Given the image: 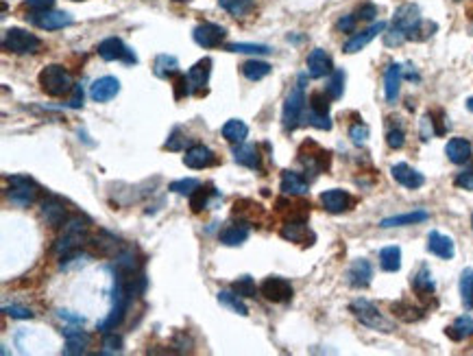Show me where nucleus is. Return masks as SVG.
<instances>
[{
  "label": "nucleus",
  "instance_id": "obj_9",
  "mask_svg": "<svg viewBox=\"0 0 473 356\" xmlns=\"http://www.w3.org/2000/svg\"><path fill=\"white\" fill-rule=\"evenodd\" d=\"M26 20L42 31H59V29H66V26L74 24V18L68 11H57V9L31 11L29 16H26Z\"/></svg>",
  "mask_w": 473,
  "mask_h": 356
},
{
  "label": "nucleus",
  "instance_id": "obj_58",
  "mask_svg": "<svg viewBox=\"0 0 473 356\" xmlns=\"http://www.w3.org/2000/svg\"><path fill=\"white\" fill-rule=\"evenodd\" d=\"M68 107H72V109L83 107V86H81V84H76V86H74L72 96H70V101H68Z\"/></svg>",
  "mask_w": 473,
  "mask_h": 356
},
{
  "label": "nucleus",
  "instance_id": "obj_46",
  "mask_svg": "<svg viewBox=\"0 0 473 356\" xmlns=\"http://www.w3.org/2000/svg\"><path fill=\"white\" fill-rule=\"evenodd\" d=\"M234 291L240 295V297H256L260 293V289L256 287V280L251 276H242L234 282Z\"/></svg>",
  "mask_w": 473,
  "mask_h": 356
},
{
  "label": "nucleus",
  "instance_id": "obj_8",
  "mask_svg": "<svg viewBox=\"0 0 473 356\" xmlns=\"http://www.w3.org/2000/svg\"><path fill=\"white\" fill-rule=\"evenodd\" d=\"M329 94L327 92H314L310 99H308V114H305V123L317 127V129H323V131H329L331 129V118H329Z\"/></svg>",
  "mask_w": 473,
  "mask_h": 356
},
{
  "label": "nucleus",
  "instance_id": "obj_40",
  "mask_svg": "<svg viewBox=\"0 0 473 356\" xmlns=\"http://www.w3.org/2000/svg\"><path fill=\"white\" fill-rule=\"evenodd\" d=\"M345 79H347L345 70L334 68V72L329 74L327 86H325V92L329 94L331 101H338V99L343 96V92H345Z\"/></svg>",
  "mask_w": 473,
  "mask_h": 356
},
{
  "label": "nucleus",
  "instance_id": "obj_38",
  "mask_svg": "<svg viewBox=\"0 0 473 356\" xmlns=\"http://www.w3.org/2000/svg\"><path fill=\"white\" fill-rule=\"evenodd\" d=\"M471 335H473V317H469V315L458 317V319L448 328V337L454 339V341L469 339Z\"/></svg>",
  "mask_w": 473,
  "mask_h": 356
},
{
  "label": "nucleus",
  "instance_id": "obj_17",
  "mask_svg": "<svg viewBox=\"0 0 473 356\" xmlns=\"http://www.w3.org/2000/svg\"><path fill=\"white\" fill-rule=\"evenodd\" d=\"M120 92V81L111 74H105L101 79H96L90 86V99L94 103H107L111 99H116V94Z\"/></svg>",
  "mask_w": 473,
  "mask_h": 356
},
{
  "label": "nucleus",
  "instance_id": "obj_33",
  "mask_svg": "<svg viewBox=\"0 0 473 356\" xmlns=\"http://www.w3.org/2000/svg\"><path fill=\"white\" fill-rule=\"evenodd\" d=\"M220 133H222V138H225L227 143H232V145H240V143L246 140L249 127H246L244 121H240V118H232V121H227L225 125H222Z\"/></svg>",
  "mask_w": 473,
  "mask_h": 356
},
{
  "label": "nucleus",
  "instance_id": "obj_63",
  "mask_svg": "<svg viewBox=\"0 0 473 356\" xmlns=\"http://www.w3.org/2000/svg\"><path fill=\"white\" fill-rule=\"evenodd\" d=\"M458 3H460V0H458Z\"/></svg>",
  "mask_w": 473,
  "mask_h": 356
},
{
  "label": "nucleus",
  "instance_id": "obj_50",
  "mask_svg": "<svg viewBox=\"0 0 473 356\" xmlns=\"http://www.w3.org/2000/svg\"><path fill=\"white\" fill-rule=\"evenodd\" d=\"M120 352H122V339L116 333H105L101 354H120Z\"/></svg>",
  "mask_w": 473,
  "mask_h": 356
},
{
  "label": "nucleus",
  "instance_id": "obj_61",
  "mask_svg": "<svg viewBox=\"0 0 473 356\" xmlns=\"http://www.w3.org/2000/svg\"><path fill=\"white\" fill-rule=\"evenodd\" d=\"M175 3H188V0H175Z\"/></svg>",
  "mask_w": 473,
  "mask_h": 356
},
{
  "label": "nucleus",
  "instance_id": "obj_47",
  "mask_svg": "<svg viewBox=\"0 0 473 356\" xmlns=\"http://www.w3.org/2000/svg\"><path fill=\"white\" fill-rule=\"evenodd\" d=\"M199 186H201L199 179L188 177V179H177V182H173V184L169 186V190H171V193H175V195H188V197H190Z\"/></svg>",
  "mask_w": 473,
  "mask_h": 356
},
{
  "label": "nucleus",
  "instance_id": "obj_37",
  "mask_svg": "<svg viewBox=\"0 0 473 356\" xmlns=\"http://www.w3.org/2000/svg\"><path fill=\"white\" fill-rule=\"evenodd\" d=\"M256 0H218V7L225 9L234 18H244L253 11Z\"/></svg>",
  "mask_w": 473,
  "mask_h": 356
},
{
  "label": "nucleus",
  "instance_id": "obj_35",
  "mask_svg": "<svg viewBox=\"0 0 473 356\" xmlns=\"http://www.w3.org/2000/svg\"><path fill=\"white\" fill-rule=\"evenodd\" d=\"M380 267L386 273H395L401 269V250L397 245H388L380 252Z\"/></svg>",
  "mask_w": 473,
  "mask_h": 356
},
{
  "label": "nucleus",
  "instance_id": "obj_34",
  "mask_svg": "<svg viewBox=\"0 0 473 356\" xmlns=\"http://www.w3.org/2000/svg\"><path fill=\"white\" fill-rule=\"evenodd\" d=\"M391 311L395 313L397 319H401V321H406V323L419 321V319H423V315H426V308L414 306L412 302H406V299H401V302H393Z\"/></svg>",
  "mask_w": 473,
  "mask_h": 356
},
{
  "label": "nucleus",
  "instance_id": "obj_2",
  "mask_svg": "<svg viewBox=\"0 0 473 356\" xmlns=\"http://www.w3.org/2000/svg\"><path fill=\"white\" fill-rule=\"evenodd\" d=\"M38 81H40V88L48 94V96H55V99H62V96H68L72 94L74 90V81H72V74L62 66V64H48L40 70L38 74Z\"/></svg>",
  "mask_w": 473,
  "mask_h": 356
},
{
  "label": "nucleus",
  "instance_id": "obj_4",
  "mask_svg": "<svg viewBox=\"0 0 473 356\" xmlns=\"http://www.w3.org/2000/svg\"><path fill=\"white\" fill-rule=\"evenodd\" d=\"M349 311L353 313V317H355L360 323L371 328V330H377V333H393V330H395L393 321L386 319V317L382 315V311H380L373 302L365 299V297L353 299V302L349 304Z\"/></svg>",
  "mask_w": 473,
  "mask_h": 356
},
{
  "label": "nucleus",
  "instance_id": "obj_24",
  "mask_svg": "<svg viewBox=\"0 0 473 356\" xmlns=\"http://www.w3.org/2000/svg\"><path fill=\"white\" fill-rule=\"evenodd\" d=\"M421 20H423V18H421L419 7L412 5V3H406V5H401V7L395 11V16H393V26H395V29H399V31H404L406 38H408V33H410Z\"/></svg>",
  "mask_w": 473,
  "mask_h": 356
},
{
  "label": "nucleus",
  "instance_id": "obj_52",
  "mask_svg": "<svg viewBox=\"0 0 473 356\" xmlns=\"http://www.w3.org/2000/svg\"><path fill=\"white\" fill-rule=\"evenodd\" d=\"M404 42H408L406 33L399 31V29H395V26H393V29L388 31V33H384V44H386V46L393 48V46H401Z\"/></svg>",
  "mask_w": 473,
  "mask_h": 356
},
{
  "label": "nucleus",
  "instance_id": "obj_28",
  "mask_svg": "<svg viewBox=\"0 0 473 356\" xmlns=\"http://www.w3.org/2000/svg\"><path fill=\"white\" fill-rule=\"evenodd\" d=\"M428 252L443 260H452L456 254V245L450 236H445L440 232H430L428 234Z\"/></svg>",
  "mask_w": 473,
  "mask_h": 356
},
{
  "label": "nucleus",
  "instance_id": "obj_13",
  "mask_svg": "<svg viewBox=\"0 0 473 356\" xmlns=\"http://www.w3.org/2000/svg\"><path fill=\"white\" fill-rule=\"evenodd\" d=\"M355 199L343 188H329L325 193H321V206L329 212V214H343L349 212L353 208Z\"/></svg>",
  "mask_w": 473,
  "mask_h": 356
},
{
  "label": "nucleus",
  "instance_id": "obj_45",
  "mask_svg": "<svg viewBox=\"0 0 473 356\" xmlns=\"http://www.w3.org/2000/svg\"><path fill=\"white\" fill-rule=\"evenodd\" d=\"M229 52H246V55H268L273 52L270 46L266 44H244V42H236V44H227Z\"/></svg>",
  "mask_w": 473,
  "mask_h": 356
},
{
  "label": "nucleus",
  "instance_id": "obj_62",
  "mask_svg": "<svg viewBox=\"0 0 473 356\" xmlns=\"http://www.w3.org/2000/svg\"><path fill=\"white\" fill-rule=\"evenodd\" d=\"M471 226H473V216H471Z\"/></svg>",
  "mask_w": 473,
  "mask_h": 356
},
{
  "label": "nucleus",
  "instance_id": "obj_43",
  "mask_svg": "<svg viewBox=\"0 0 473 356\" xmlns=\"http://www.w3.org/2000/svg\"><path fill=\"white\" fill-rule=\"evenodd\" d=\"M460 297L465 308H473V269H465L460 273Z\"/></svg>",
  "mask_w": 473,
  "mask_h": 356
},
{
  "label": "nucleus",
  "instance_id": "obj_11",
  "mask_svg": "<svg viewBox=\"0 0 473 356\" xmlns=\"http://www.w3.org/2000/svg\"><path fill=\"white\" fill-rule=\"evenodd\" d=\"M260 295H264L268 302L273 304H286L292 299L295 289L290 284V280L280 278V276H268L262 284H260Z\"/></svg>",
  "mask_w": 473,
  "mask_h": 356
},
{
  "label": "nucleus",
  "instance_id": "obj_56",
  "mask_svg": "<svg viewBox=\"0 0 473 356\" xmlns=\"http://www.w3.org/2000/svg\"><path fill=\"white\" fill-rule=\"evenodd\" d=\"M355 16H358V20H375V16H377V5H373V3H365L363 7H360L358 11H355Z\"/></svg>",
  "mask_w": 473,
  "mask_h": 356
},
{
  "label": "nucleus",
  "instance_id": "obj_1",
  "mask_svg": "<svg viewBox=\"0 0 473 356\" xmlns=\"http://www.w3.org/2000/svg\"><path fill=\"white\" fill-rule=\"evenodd\" d=\"M88 236H90V221L86 216L74 214L64 223V232H62V236L57 240H55L52 250H55V254H57V256L74 254V252L81 250L83 243H88Z\"/></svg>",
  "mask_w": 473,
  "mask_h": 356
},
{
  "label": "nucleus",
  "instance_id": "obj_21",
  "mask_svg": "<svg viewBox=\"0 0 473 356\" xmlns=\"http://www.w3.org/2000/svg\"><path fill=\"white\" fill-rule=\"evenodd\" d=\"M280 234H282L284 240L301 243V245H312V240H314V234H310L305 218H290V221H286L282 226Z\"/></svg>",
  "mask_w": 473,
  "mask_h": 356
},
{
  "label": "nucleus",
  "instance_id": "obj_39",
  "mask_svg": "<svg viewBox=\"0 0 473 356\" xmlns=\"http://www.w3.org/2000/svg\"><path fill=\"white\" fill-rule=\"evenodd\" d=\"M270 64L268 62H262V60H249L242 64V74L249 79V81H262L264 77L270 74Z\"/></svg>",
  "mask_w": 473,
  "mask_h": 356
},
{
  "label": "nucleus",
  "instance_id": "obj_59",
  "mask_svg": "<svg viewBox=\"0 0 473 356\" xmlns=\"http://www.w3.org/2000/svg\"><path fill=\"white\" fill-rule=\"evenodd\" d=\"M59 317L66 319V321H72V323H83V317H79V315H70L68 311H59Z\"/></svg>",
  "mask_w": 473,
  "mask_h": 356
},
{
  "label": "nucleus",
  "instance_id": "obj_54",
  "mask_svg": "<svg viewBox=\"0 0 473 356\" xmlns=\"http://www.w3.org/2000/svg\"><path fill=\"white\" fill-rule=\"evenodd\" d=\"M360 20H358V16L355 13H349V16H343L341 20H338V31H343V33H353V29H355V24H358Z\"/></svg>",
  "mask_w": 473,
  "mask_h": 356
},
{
  "label": "nucleus",
  "instance_id": "obj_51",
  "mask_svg": "<svg viewBox=\"0 0 473 356\" xmlns=\"http://www.w3.org/2000/svg\"><path fill=\"white\" fill-rule=\"evenodd\" d=\"M454 184L458 186V188H462V190H473V164H469V167H465L458 175H456V179H454Z\"/></svg>",
  "mask_w": 473,
  "mask_h": 356
},
{
  "label": "nucleus",
  "instance_id": "obj_44",
  "mask_svg": "<svg viewBox=\"0 0 473 356\" xmlns=\"http://www.w3.org/2000/svg\"><path fill=\"white\" fill-rule=\"evenodd\" d=\"M436 29H438V26H436L434 22H430V20H421V22L416 24L414 29L408 33V40H412V42H426V40H430V38L436 33Z\"/></svg>",
  "mask_w": 473,
  "mask_h": 356
},
{
  "label": "nucleus",
  "instance_id": "obj_19",
  "mask_svg": "<svg viewBox=\"0 0 473 356\" xmlns=\"http://www.w3.org/2000/svg\"><path fill=\"white\" fill-rule=\"evenodd\" d=\"M214 162H216V155L205 145H190L186 149V155H183V164L188 169H194V171L207 169V167H212Z\"/></svg>",
  "mask_w": 473,
  "mask_h": 356
},
{
  "label": "nucleus",
  "instance_id": "obj_31",
  "mask_svg": "<svg viewBox=\"0 0 473 356\" xmlns=\"http://www.w3.org/2000/svg\"><path fill=\"white\" fill-rule=\"evenodd\" d=\"M410 282H412V291L419 295V297H432L434 291H436V282H434V278H432L428 265H421L419 271L414 273Z\"/></svg>",
  "mask_w": 473,
  "mask_h": 356
},
{
  "label": "nucleus",
  "instance_id": "obj_29",
  "mask_svg": "<svg viewBox=\"0 0 473 356\" xmlns=\"http://www.w3.org/2000/svg\"><path fill=\"white\" fill-rule=\"evenodd\" d=\"M430 214L426 210H414V212H406V214H395V216H388V218H382L380 221V228L384 230H391V228H406V226H416V223H423L428 221Z\"/></svg>",
  "mask_w": 473,
  "mask_h": 356
},
{
  "label": "nucleus",
  "instance_id": "obj_14",
  "mask_svg": "<svg viewBox=\"0 0 473 356\" xmlns=\"http://www.w3.org/2000/svg\"><path fill=\"white\" fill-rule=\"evenodd\" d=\"M212 60L210 57H203L199 60L197 64H194L188 72H186V81H188V92L190 96L192 94H199L205 90L207 81H210V74H212Z\"/></svg>",
  "mask_w": 473,
  "mask_h": 356
},
{
  "label": "nucleus",
  "instance_id": "obj_36",
  "mask_svg": "<svg viewBox=\"0 0 473 356\" xmlns=\"http://www.w3.org/2000/svg\"><path fill=\"white\" fill-rule=\"evenodd\" d=\"M218 238H220L222 245H227V247H238V245L246 243V238H249V228L242 226V223L229 226V228H225V230L220 232Z\"/></svg>",
  "mask_w": 473,
  "mask_h": 356
},
{
  "label": "nucleus",
  "instance_id": "obj_22",
  "mask_svg": "<svg viewBox=\"0 0 473 356\" xmlns=\"http://www.w3.org/2000/svg\"><path fill=\"white\" fill-rule=\"evenodd\" d=\"M401 81H404V66L401 64H388L384 70V94L388 103H395L399 99V90H401Z\"/></svg>",
  "mask_w": 473,
  "mask_h": 356
},
{
  "label": "nucleus",
  "instance_id": "obj_26",
  "mask_svg": "<svg viewBox=\"0 0 473 356\" xmlns=\"http://www.w3.org/2000/svg\"><path fill=\"white\" fill-rule=\"evenodd\" d=\"M280 190L284 195H290V197H303V195L310 193V184L297 171H284L282 179H280Z\"/></svg>",
  "mask_w": 473,
  "mask_h": 356
},
{
  "label": "nucleus",
  "instance_id": "obj_60",
  "mask_svg": "<svg viewBox=\"0 0 473 356\" xmlns=\"http://www.w3.org/2000/svg\"><path fill=\"white\" fill-rule=\"evenodd\" d=\"M467 109H469V112L473 114V96H471V99H467Z\"/></svg>",
  "mask_w": 473,
  "mask_h": 356
},
{
  "label": "nucleus",
  "instance_id": "obj_10",
  "mask_svg": "<svg viewBox=\"0 0 473 356\" xmlns=\"http://www.w3.org/2000/svg\"><path fill=\"white\" fill-rule=\"evenodd\" d=\"M96 52L105 62H122L127 66L131 64H137V57L135 52L120 40V38H105L98 46H96Z\"/></svg>",
  "mask_w": 473,
  "mask_h": 356
},
{
  "label": "nucleus",
  "instance_id": "obj_48",
  "mask_svg": "<svg viewBox=\"0 0 473 356\" xmlns=\"http://www.w3.org/2000/svg\"><path fill=\"white\" fill-rule=\"evenodd\" d=\"M386 145L391 147V149H395V151H399L404 145H406V131L397 125V127H391L386 131Z\"/></svg>",
  "mask_w": 473,
  "mask_h": 356
},
{
  "label": "nucleus",
  "instance_id": "obj_6",
  "mask_svg": "<svg viewBox=\"0 0 473 356\" xmlns=\"http://www.w3.org/2000/svg\"><path fill=\"white\" fill-rule=\"evenodd\" d=\"M299 162L303 164L305 173H310L312 177H317L319 173L329 169L331 153L325 151L323 147H319L317 143L308 140V143H303L301 149H299Z\"/></svg>",
  "mask_w": 473,
  "mask_h": 356
},
{
  "label": "nucleus",
  "instance_id": "obj_12",
  "mask_svg": "<svg viewBox=\"0 0 473 356\" xmlns=\"http://www.w3.org/2000/svg\"><path fill=\"white\" fill-rule=\"evenodd\" d=\"M225 38H227V29L220 24H214V22H203L199 26H194V31H192V40L201 48H216L225 42Z\"/></svg>",
  "mask_w": 473,
  "mask_h": 356
},
{
  "label": "nucleus",
  "instance_id": "obj_25",
  "mask_svg": "<svg viewBox=\"0 0 473 356\" xmlns=\"http://www.w3.org/2000/svg\"><path fill=\"white\" fill-rule=\"evenodd\" d=\"M232 155L238 164H242V167L251 169V171H262V153H260V147L256 145H234L232 149Z\"/></svg>",
  "mask_w": 473,
  "mask_h": 356
},
{
  "label": "nucleus",
  "instance_id": "obj_15",
  "mask_svg": "<svg viewBox=\"0 0 473 356\" xmlns=\"http://www.w3.org/2000/svg\"><path fill=\"white\" fill-rule=\"evenodd\" d=\"M386 31V22H373L371 26H367L365 31H358V33H353L345 44H343V50L345 52H349V55H353V52H360L365 46H369L380 33H384Z\"/></svg>",
  "mask_w": 473,
  "mask_h": 356
},
{
  "label": "nucleus",
  "instance_id": "obj_20",
  "mask_svg": "<svg viewBox=\"0 0 473 356\" xmlns=\"http://www.w3.org/2000/svg\"><path fill=\"white\" fill-rule=\"evenodd\" d=\"M373 280V265L367 258H358L347 269V282L353 289H367Z\"/></svg>",
  "mask_w": 473,
  "mask_h": 356
},
{
  "label": "nucleus",
  "instance_id": "obj_41",
  "mask_svg": "<svg viewBox=\"0 0 473 356\" xmlns=\"http://www.w3.org/2000/svg\"><path fill=\"white\" fill-rule=\"evenodd\" d=\"M218 302H220L222 306L232 308L234 313H238L240 317H246V315H249L246 304L242 302L240 295H238L236 291H218Z\"/></svg>",
  "mask_w": 473,
  "mask_h": 356
},
{
  "label": "nucleus",
  "instance_id": "obj_42",
  "mask_svg": "<svg viewBox=\"0 0 473 356\" xmlns=\"http://www.w3.org/2000/svg\"><path fill=\"white\" fill-rule=\"evenodd\" d=\"M212 195H216V193H214V188H207V186L201 184V186L190 195V208H192V212L207 210V208H210V199H212Z\"/></svg>",
  "mask_w": 473,
  "mask_h": 356
},
{
  "label": "nucleus",
  "instance_id": "obj_49",
  "mask_svg": "<svg viewBox=\"0 0 473 356\" xmlns=\"http://www.w3.org/2000/svg\"><path fill=\"white\" fill-rule=\"evenodd\" d=\"M349 138L355 147H363L369 140V127L365 123H355L349 127Z\"/></svg>",
  "mask_w": 473,
  "mask_h": 356
},
{
  "label": "nucleus",
  "instance_id": "obj_53",
  "mask_svg": "<svg viewBox=\"0 0 473 356\" xmlns=\"http://www.w3.org/2000/svg\"><path fill=\"white\" fill-rule=\"evenodd\" d=\"M164 149H169V151H181V149H183V138H181V129H179V127H175V129L171 131V135H169V140H166Z\"/></svg>",
  "mask_w": 473,
  "mask_h": 356
},
{
  "label": "nucleus",
  "instance_id": "obj_27",
  "mask_svg": "<svg viewBox=\"0 0 473 356\" xmlns=\"http://www.w3.org/2000/svg\"><path fill=\"white\" fill-rule=\"evenodd\" d=\"M331 72H334V62L329 57V52L323 48H314L308 55V74L312 79H323V77H329Z\"/></svg>",
  "mask_w": 473,
  "mask_h": 356
},
{
  "label": "nucleus",
  "instance_id": "obj_32",
  "mask_svg": "<svg viewBox=\"0 0 473 356\" xmlns=\"http://www.w3.org/2000/svg\"><path fill=\"white\" fill-rule=\"evenodd\" d=\"M153 72L159 77V79H173L179 74V60L175 55H169V52H161L155 57V64H153Z\"/></svg>",
  "mask_w": 473,
  "mask_h": 356
},
{
  "label": "nucleus",
  "instance_id": "obj_55",
  "mask_svg": "<svg viewBox=\"0 0 473 356\" xmlns=\"http://www.w3.org/2000/svg\"><path fill=\"white\" fill-rule=\"evenodd\" d=\"M3 313L13 317V319H33V313L29 308H24V306H5Z\"/></svg>",
  "mask_w": 473,
  "mask_h": 356
},
{
  "label": "nucleus",
  "instance_id": "obj_18",
  "mask_svg": "<svg viewBox=\"0 0 473 356\" xmlns=\"http://www.w3.org/2000/svg\"><path fill=\"white\" fill-rule=\"evenodd\" d=\"M62 335L66 337V345H64V354L66 356H74V354H86L88 352V347H90V343H92V337L86 333V330H81V328H64L62 330Z\"/></svg>",
  "mask_w": 473,
  "mask_h": 356
},
{
  "label": "nucleus",
  "instance_id": "obj_7",
  "mask_svg": "<svg viewBox=\"0 0 473 356\" xmlns=\"http://www.w3.org/2000/svg\"><path fill=\"white\" fill-rule=\"evenodd\" d=\"M38 195H40V186L26 175H13L9 177V201L13 206H20V208H26V206H33L38 201Z\"/></svg>",
  "mask_w": 473,
  "mask_h": 356
},
{
  "label": "nucleus",
  "instance_id": "obj_16",
  "mask_svg": "<svg viewBox=\"0 0 473 356\" xmlns=\"http://www.w3.org/2000/svg\"><path fill=\"white\" fill-rule=\"evenodd\" d=\"M42 216H44V221H46L48 226H52V228H62V226L68 221V218H70L64 199L55 197V195H50V197H46V199L42 201Z\"/></svg>",
  "mask_w": 473,
  "mask_h": 356
},
{
  "label": "nucleus",
  "instance_id": "obj_57",
  "mask_svg": "<svg viewBox=\"0 0 473 356\" xmlns=\"http://www.w3.org/2000/svg\"><path fill=\"white\" fill-rule=\"evenodd\" d=\"M31 11H48L55 9V0H24Z\"/></svg>",
  "mask_w": 473,
  "mask_h": 356
},
{
  "label": "nucleus",
  "instance_id": "obj_23",
  "mask_svg": "<svg viewBox=\"0 0 473 356\" xmlns=\"http://www.w3.org/2000/svg\"><path fill=\"white\" fill-rule=\"evenodd\" d=\"M391 175H393V179H395L399 186L410 188V190H416V188H421V186L426 184L423 173H419L416 169H412L410 164H406V162L395 164V167L391 169Z\"/></svg>",
  "mask_w": 473,
  "mask_h": 356
},
{
  "label": "nucleus",
  "instance_id": "obj_5",
  "mask_svg": "<svg viewBox=\"0 0 473 356\" xmlns=\"http://www.w3.org/2000/svg\"><path fill=\"white\" fill-rule=\"evenodd\" d=\"M3 48L13 55H33L42 48V40L31 31L11 26L3 33Z\"/></svg>",
  "mask_w": 473,
  "mask_h": 356
},
{
  "label": "nucleus",
  "instance_id": "obj_3",
  "mask_svg": "<svg viewBox=\"0 0 473 356\" xmlns=\"http://www.w3.org/2000/svg\"><path fill=\"white\" fill-rule=\"evenodd\" d=\"M305 74L299 77L297 86L290 90V94L286 96L284 101V112H282V123H284V129L286 131H295L301 121H305V105H308V101H305Z\"/></svg>",
  "mask_w": 473,
  "mask_h": 356
},
{
  "label": "nucleus",
  "instance_id": "obj_30",
  "mask_svg": "<svg viewBox=\"0 0 473 356\" xmlns=\"http://www.w3.org/2000/svg\"><path fill=\"white\" fill-rule=\"evenodd\" d=\"M445 155L452 164H467L473 155V145L467 138H452L445 145Z\"/></svg>",
  "mask_w": 473,
  "mask_h": 356
}]
</instances>
